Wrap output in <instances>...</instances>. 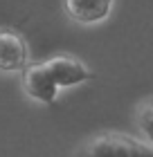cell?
Returning <instances> with one entry per match:
<instances>
[{
    "instance_id": "6da1fadb",
    "label": "cell",
    "mask_w": 153,
    "mask_h": 157,
    "mask_svg": "<svg viewBox=\"0 0 153 157\" xmlns=\"http://www.w3.org/2000/svg\"><path fill=\"white\" fill-rule=\"evenodd\" d=\"M74 157H153V141L119 132H101L86 139Z\"/></svg>"
},
{
    "instance_id": "8992f818",
    "label": "cell",
    "mask_w": 153,
    "mask_h": 157,
    "mask_svg": "<svg viewBox=\"0 0 153 157\" xmlns=\"http://www.w3.org/2000/svg\"><path fill=\"white\" fill-rule=\"evenodd\" d=\"M137 126L144 135V139L153 141V99L144 101L137 110Z\"/></svg>"
},
{
    "instance_id": "3957f363",
    "label": "cell",
    "mask_w": 153,
    "mask_h": 157,
    "mask_svg": "<svg viewBox=\"0 0 153 157\" xmlns=\"http://www.w3.org/2000/svg\"><path fill=\"white\" fill-rule=\"evenodd\" d=\"M47 72L52 74L54 83L59 88H72V85H81L92 78V72L83 65L81 61L72 59V56H54V59L43 61Z\"/></svg>"
},
{
    "instance_id": "7a4b0ae2",
    "label": "cell",
    "mask_w": 153,
    "mask_h": 157,
    "mask_svg": "<svg viewBox=\"0 0 153 157\" xmlns=\"http://www.w3.org/2000/svg\"><path fill=\"white\" fill-rule=\"evenodd\" d=\"M23 90L27 92V97H32L38 103H54L59 85L54 83L52 74L47 72L45 63H34V65H25Z\"/></svg>"
},
{
    "instance_id": "5b68a950",
    "label": "cell",
    "mask_w": 153,
    "mask_h": 157,
    "mask_svg": "<svg viewBox=\"0 0 153 157\" xmlns=\"http://www.w3.org/2000/svg\"><path fill=\"white\" fill-rule=\"evenodd\" d=\"M65 11L70 13V18H74L77 23H99L111 13L113 0H63Z\"/></svg>"
},
{
    "instance_id": "277c9868",
    "label": "cell",
    "mask_w": 153,
    "mask_h": 157,
    "mask_svg": "<svg viewBox=\"0 0 153 157\" xmlns=\"http://www.w3.org/2000/svg\"><path fill=\"white\" fill-rule=\"evenodd\" d=\"M27 65V45L25 40L9 29H0V70L14 72Z\"/></svg>"
}]
</instances>
